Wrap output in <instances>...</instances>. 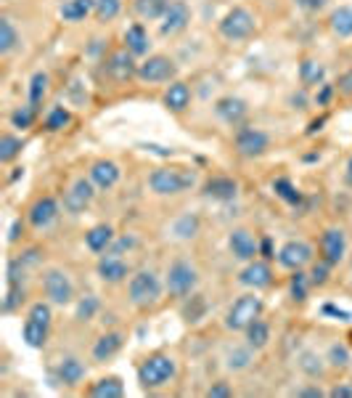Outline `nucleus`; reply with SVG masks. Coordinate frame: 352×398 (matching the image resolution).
Wrapping results in <instances>:
<instances>
[{
	"label": "nucleus",
	"mask_w": 352,
	"mask_h": 398,
	"mask_svg": "<svg viewBox=\"0 0 352 398\" xmlns=\"http://www.w3.org/2000/svg\"><path fill=\"white\" fill-rule=\"evenodd\" d=\"M196 228H199V221H196L194 215H183V218L175 223V234H178L180 239H191V237L196 234Z\"/></svg>",
	"instance_id": "39"
},
{
	"label": "nucleus",
	"mask_w": 352,
	"mask_h": 398,
	"mask_svg": "<svg viewBox=\"0 0 352 398\" xmlns=\"http://www.w3.org/2000/svg\"><path fill=\"white\" fill-rule=\"evenodd\" d=\"M329 268H331V263H326V260H323V263H318V266H315V268H313V274H310V281H313V284H326V279H329Z\"/></svg>",
	"instance_id": "49"
},
{
	"label": "nucleus",
	"mask_w": 352,
	"mask_h": 398,
	"mask_svg": "<svg viewBox=\"0 0 352 398\" xmlns=\"http://www.w3.org/2000/svg\"><path fill=\"white\" fill-rule=\"evenodd\" d=\"M238 281H241L244 287H254V290H262V287H268L270 281H273V274H270L268 263L251 260L249 266H247V268L241 271Z\"/></svg>",
	"instance_id": "17"
},
{
	"label": "nucleus",
	"mask_w": 352,
	"mask_h": 398,
	"mask_svg": "<svg viewBox=\"0 0 352 398\" xmlns=\"http://www.w3.org/2000/svg\"><path fill=\"white\" fill-rule=\"evenodd\" d=\"M90 393H93L96 398H119L122 393H125V385H122L119 377H103V380H99L96 385H93Z\"/></svg>",
	"instance_id": "32"
},
{
	"label": "nucleus",
	"mask_w": 352,
	"mask_h": 398,
	"mask_svg": "<svg viewBox=\"0 0 352 398\" xmlns=\"http://www.w3.org/2000/svg\"><path fill=\"white\" fill-rule=\"evenodd\" d=\"M300 366L310 375V377H320V375H323V364H320V359L315 353H302Z\"/></svg>",
	"instance_id": "41"
},
{
	"label": "nucleus",
	"mask_w": 352,
	"mask_h": 398,
	"mask_svg": "<svg viewBox=\"0 0 352 398\" xmlns=\"http://www.w3.org/2000/svg\"><path fill=\"white\" fill-rule=\"evenodd\" d=\"M106 72L114 77V80H130L133 74H138V70H135L133 64V53L130 51H117L109 56V61H106Z\"/></svg>",
	"instance_id": "15"
},
{
	"label": "nucleus",
	"mask_w": 352,
	"mask_h": 398,
	"mask_svg": "<svg viewBox=\"0 0 352 398\" xmlns=\"http://www.w3.org/2000/svg\"><path fill=\"white\" fill-rule=\"evenodd\" d=\"M291 297L294 300H304L307 297V277L300 274V271L291 277Z\"/></svg>",
	"instance_id": "45"
},
{
	"label": "nucleus",
	"mask_w": 352,
	"mask_h": 398,
	"mask_svg": "<svg viewBox=\"0 0 352 398\" xmlns=\"http://www.w3.org/2000/svg\"><path fill=\"white\" fill-rule=\"evenodd\" d=\"M326 3H329V0H297V6L304 8V11H320Z\"/></svg>",
	"instance_id": "52"
},
{
	"label": "nucleus",
	"mask_w": 352,
	"mask_h": 398,
	"mask_svg": "<svg viewBox=\"0 0 352 398\" xmlns=\"http://www.w3.org/2000/svg\"><path fill=\"white\" fill-rule=\"evenodd\" d=\"M188 21H191V8L185 6L183 0H172L169 8L165 11V17H162L159 32L165 37L178 35V32H183L185 27H188Z\"/></svg>",
	"instance_id": "9"
},
{
	"label": "nucleus",
	"mask_w": 352,
	"mask_h": 398,
	"mask_svg": "<svg viewBox=\"0 0 352 398\" xmlns=\"http://www.w3.org/2000/svg\"><path fill=\"white\" fill-rule=\"evenodd\" d=\"M83 375H85V366L77 361V359H72V356L59 364V377H61L64 385H77V382L83 380Z\"/></svg>",
	"instance_id": "31"
},
{
	"label": "nucleus",
	"mask_w": 352,
	"mask_h": 398,
	"mask_svg": "<svg viewBox=\"0 0 352 398\" xmlns=\"http://www.w3.org/2000/svg\"><path fill=\"white\" fill-rule=\"evenodd\" d=\"M329 96H331V88L326 86V88H323V93H320L318 104H326V101H329Z\"/></svg>",
	"instance_id": "57"
},
{
	"label": "nucleus",
	"mask_w": 352,
	"mask_h": 398,
	"mask_svg": "<svg viewBox=\"0 0 352 398\" xmlns=\"http://www.w3.org/2000/svg\"><path fill=\"white\" fill-rule=\"evenodd\" d=\"M247 340H249V348L254 350H260V348L268 346L270 340V329L265 321H260V319H254L249 327H247Z\"/></svg>",
	"instance_id": "33"
},
{
	"label": "nucleus",
	"mask_w": 352,
	"mask_h": 398,
	"mask_svg": "<svg viewBox=\"0 0 352 398\" xmlns=\"http://www.w3.org/2000/svg\"><path fill=\"white\" fill-rule=\"evenodd\" d=\"M162 295V284L154 271H141L130 279V300H133L138 308H149L159 300Z\"/></svg>",
	"instance_id": "3"
},
{
	"label": "nucleus",
	"mask_w": 352,
	"mask_h": 398,
	"mask_svg": "<svg viewBox=\"0 0 352 398\" xmlns=\"http://www.w3.org/2000/svg\"><path fill=\"white\" fill-rule=\"evenodd\" d=\"M99 311V300L93 297V295H87L80 300V306H77V319L80 321H87V319H93V313Z\"/></svg>",
	"instance_id": "43"
},
{
	"label": "nucleus",
	"mask_w": 352,
	"mask_h": 398,
	"mask_svg": "<svg viewBox=\"0 0 352 398\" xmlns=\"http://www.w3.org/2000/svg\"><path fill=\"white\" fill-rule=\"evenodd\" d=\"M260 313H262V300L257 295H244L231 306V311L225 316V327L247 329L254 319H260Z\"/></svg>",
	"instance_id": "4"
},
{
	"label": "nucleus",
	"mask_w": 352,
	"mask_h": 398,
	"mask_svg": "<svg viewBox=\"0 0 352 398\" xmlns=\"http://www.w3.org/2000/svg\"><path fill=\"white\" fill-rule=\"evenodd\" d=\"M329 361L334 364V366H347V361H350V353H347V348L344 346H331L329 348Z\"/></svg>",
	"instance_id": "47"
},
{
	"label": "nucleus",
	"mask_w": 352,
	"mask_h": 398,
	"mask_svg": "<svg viewBox=\"0 0 352 398\" xmlns=\"http://www.w3.org/2000/svg\"><path fill=\"white\" fill-rule=\"evenodd\" d=\"M249 361H251V353L249 350H241V348H236L234 353L228 356V366H231V369H247Z\"/></svg>",
	"instance_id": "46"
},
{
	"label": "nucleus",
	"mask_w": 352,
	"mask_h": 398,
	"mask_svg": "<svg viewBox=\"0 0 352 398\" xmlns=\"http://www.w3.org/2000/svg\"><path fill=\"white\" fill-rule=\"evenodd\" d=\"M90 11H96V0H67L61 6V19L64 21H83Z\"/></svg>",
	"instance_id": "25"
},
{
	"label": "nucleus",
	"mask_w": 352,
	"mask_h": 398,
	"mask_svg": "<svg viewBox=\"0 0 352 398\" xmlns=\"http://www.w3.org/2000/svg\"><path fill=\"white\" fill-rule=\"evenodd\" d=\"M119 8H122L119 0H96V17L101 21H112L119 14Z\"/></svg>",
	"instance_id": "38"
},
{
	"label": "nucleus",
	"mask_w": 352,
	"mask_h": 398,
	"mask_svg": "<svg viewBox=\"0 0 352 398\" xmlns=\"http://www.w3.org/2000/svg\"><path fill=\"white\" fill-rule=\"evenodd\" d=\"M19 43V35L8 19H0V53H11Z\"/></svg>",
	"instance_id": "34"
},
{
	"label": "nucleus",
	"mask_w": 352,
	"mask_h": 398,
	"mask_svg": "<svg viewBox=\"0 0 352 398\" xmlns=\"http://www.w3.org/2000/svg\"><path fill=\"white\" fill-rule=\"evenodd\" d=\"M236 149L244 157L262 155V152L268 149V136H265L262 130H257V128H244V130H238V136H236Z\"/></svg>",
	"instance_id": "12"
},
{
	"label": "nucleus",
	"mask_w": 352,
	"mask_h": 398,
	"mask_svg": "<svg viewBox=\"0 0 352 398\" xmlns=\"http://www.w3.org/2000/svg\"><path fill=\"white\" fill-rule=\"evenodd\" d=\"M238 186H236L234 178H212V181H207V186H204V194L207 197H212V199H234Z\"/></svg>",
	"instance_id": "22"
},
{
	"label": "nucleus",
	"mask_w": 352,
	"mask_h": 398,
	"mask_svg": "<svg viewBox=\"0 0 352 398\" xmlns=\"http://www.w3.org/2000/svg\"><path fill=\"white\" fill-rule=\"evenodd\" d=\"M194 173H188L183 168H159L149 178L151 189L156 194H180V191L194 186Z\"/></svg>",
	"instance_id": "1"
},
{
	"label": "nucleus",
	"mask_w": 352,
	"mask_h": 398,
	"mask_svg": "<svg viewBox=\"0 0 352 398\" xmlns=\"http://www.w3.org/2000/svg\"><path fill=\"white\" fill-rule=\"evenodd\" d=\"M339 90H342L344 96H352V70L344 72V74L339 77Z\"/></svg>",
	"instance_id": "53"
},
{
	"label": "nucleus",
	"mask_w": 352,
	"mask_h": 398,
	"mask_svg": "<svg viewBox=\"0 0 352 398\" xmlns=\"http://www.w3.org/2000/svg\"><path fill=\"white\" fill-rule=\"evenodd\" d=\"M69 120H72V117H69V112L59 106V109H53V112L48 115V120H45V128H48V130H64V128L69 125Z\"/></svg>",
	"instance_id": "40"
},
{
	"label": "nucleus",
	"mask_w": 352,
	"mask_h": 398,
	"mask_svg": "<svg viewBox=\"0 0 352 398\" xmlns=\"http://www.w3.org/2000/svg\"><path fill=\"white\" fill-rule=\"evenodd\" d=\"M220 32L228 40H244V37H249L254 32V17L247 8H234L220 21Z\"/></svg>",
	"instance_id": "6"
},
{
	"label": "nucleus",
	"mask_w": 352,
	"mask_h": 398,
	"mask_svg": "<svg viewBox=\"0 0 352 398\" xmlns=\"http://www.w3.org/2000/svg\"><path fill=\"white\" fill-rule=\"evenodd\" d=\"M329 396H331V398H352V388H350V385H336Z\"/></svg>",
	"instance_id": "54"
},
{
	"label": "nucleus",
	"mask_w": 352,
	"mask_h": 398,
	"mask_svg": "<svg viewBox=\"0 0 352 398\" xmlns=\"http://www.w3.org/2000/svg\"><path fill=\"white\" fill-rule=\"evenodd\" d=\"M344 250H347V242H344V234L339 228H329L323 237H320V252H323V260L336 266L339 260L344 258Z\"/></svg>",
	"instance_id": "13"
},
{
	"label": "nucleus",
	"mask_w": 352,
	"mask_h": 398,
	"mask_svg": "<svg viewBox=\"0 0 352 398\" xmlns=\"http://www.w3.org/2000/svg\"><path fill=\"white\" fill-rule=\"evenodd\" d=\"M172 0H135V14L141 19H162Z\"/></svg>",
	"instance_id": "28"
},
{
	"label": "nucleus",
	"mask_w": 352,
	"mask_h": 398,
	"mask_svg": "<svg viewBox=\"0 0 352 398\" xmlns=\"http://www.w3.org/2000/svg\"><path fill=\"white\" fill-rule=\"evenodd\" d=\"M119 348H122V337H119L117 332H109V335H103L99 343L93 346V359L96 361H106V359H112L117 353Z\"/></svg>",
	"instance_id": "26"
},
{
	"label": "nucleus",
	"mask_w": 352,
	"mask_h": 398,
	"mask_svg": "<svg viewBox=\"0 0 352 398\" xmlns=\"http://www.w3.org/2000/svg\"><path fill=\"white\" fill-rule=\"evenodd\" d=\"M34 120V106H21V109H17L14 115H11V122H14V128H30Z\"/></svg>",
	"instance_id": "44"
},
{
	"label": "nucleus",
	"mask_w": 352,
	"mask_h": 398,
	"mask_svg": "<svg viewBox=\"0 0 352 398\" xmlns=\"http://www.w3.org/2000/svg\"><path fill=\"white\" fill-rule=\"evenodd\" d=\"M90 181H93L96 186H101V189H112L119 181V168L114 162L101 159V162H96V165L90 168Z\"/></svg>",
	"instance_id": "20"
},
{
	"label": "nucleus",
	"mask_w": 352,
	"mask_h": 398,
	"mask_svg": "<svg viewBox=\"0 0 352 398\" xmlns=\"http://www.w3.org/2000/svg\"><path fill=\"white\" fill-rule=\"evenodd\" d=\"M45 337H48V324H40L34 319L24 321V340L30 348H43L45 346Z\"/></svg>",
	"instance_id": "30"
},
{
	"label": "nucleus",
	"mask_w": 352,
	"mask_h": 398,
	"mask_svg": "<svg viewBox=\"0 0 352 398\" xmlns=\"http://www.w3.org/2000/svg\"><path fill=\"white\" fill-rule=\"evenodd\" d=\"M273 191L281 197V199H286V202H291V205H300L302 202V194L286 178H278V181H273Z\"/></svg>",
	"instance_id": "36"
},
{
	"label": "nucleus",
	"mask_w": 352,
	"mask_h": 398,
	"mask_svg": "<svg viewBox=\"0 0 352 398\" xmlns=\"http://www.w3.org/2000/svg\"><path fill=\"white\" fill-rule=\"evenodd\" d=\"M175 72H178V67L172 64V59H167V56H149L138 67V77L143 83H167V80L175 77Z\"/></svg>",
	"instance_id": "7"
},
{
	"label": "nucleus",
	"mask_w": 352,
	"mask_h": 398,
	"mask_svg": "<svg viewBox=\"0 0 352 398\" xmlns=\"http://www.w3.org/2000/svg\"><path fill=\"white\" fill-rule=\"evenodd\" d=\"M125 46H127V51L133 53V56H143V53H149V35H146V30L141 27V24H133V27H127V32H125Z\"/></svg>",
	"instance_id": "23"
},
{
	"label": "nucleus",
	"mask_w": 352,
	"mask_h": 398,
	"mask_svg": "<svg viewBox=\"0 0 352 398\" xmlns=\"http://www.w3.org/2000/svg\"><path fill=\"white\" fill-rule=\"evenodd\" d=\"M165 104L172 112H185L188 104H191V88L185 86V83H180V80H175L167 88V93H165Z\"/></svg>",
	"instance_id": "21"
},
{
	"label": "nucleus",
	"mask_w": 352,
	"mask_h": 398,
	"mask_svg": "<svg viewBox=\"0 0 352 398\" xmlns=\"http://www.w3.org/2000/svg\"><path fill=\"white\" fill-rule=\"evenodd\" d=\"M30 319H34V321L48 324L50 327V306L48 303H34L32 308H30Z\"/></svg>",
	"instance_id": "48"
},
{
	"label": "nucleus",
	"mask_w": 352,
	"mask_h": 398,
	"mask_svg": "<svg viewBox=\"0 0 352 398\" xmlns=\"http://www.w3.org/2000/svg\"><path fill=\"white\" fill-rule=\"evenodd\" d=\"M93 183L90 181H85V178H80V181H74L72 183V189L67 191V197H64V208L72 212V215H77V212H83L90 202H93Z\"/></svg>",
	"instance_id": "11"
},
{
	"label": "nucleus",
	"mask_w": 352,
	"mask_h": 398,
	"mask_svg": "<svg viewBox=\"0 0 352 398\" xmlns=\"http://www.w3.org/2000/svg\"><path fill=\"white\" fill-rule=\"evenodd\" d=\"M347 183H352V159H350V165H347Z\"/></svg>",
	"instance_id": "59"
},
{
	"label": "nucleus",
	"mask_w": 352,
	"mask_h": 398,
	"mask_svg": "<svg viewBox=\"0 0 352 398\" xmlns=\"http://www.w3.org/2000/svg\"><path fill=\"white\" fill-rule=\"evenodd\" d=\"M175 377V361L165 356V353H156V356H149L146 361L141 364L138 369V380L143 388H159Z\"/></svg>",
	"instance_id": "2"
},
{
	"label": "nucleus",
	"mask_w": 352,
	"mask_h": 398,
	"mask_svg": "<svg viewBox=\"0 0 352 398\" xmlns=\"http://www.w3.org/2000/svg\"><path fill=\"white\" fill-rule=\"evenodd\" d=\"M262 252H265V258H276V255H273V250H270V239L262 242Z\"/></svg>",
	"instance_id": "58"
},
{
	"label": "nucleus",
	"mask_w": 352,
	"mask_h": 398,
	"mask_svg": "<svg viewBox=\"0 0 352 398\" xmlns=\"http://www.w3.org/2000/svg\"><path fill=\"white\" fill-rule=\"evenodd\" d=\"M45 90H48V74H43V72H34L32 80H30V104L37 106L43 101V96H45Z\"/></svg>",
	"instance_id": "35"
},
{
	"label": "nucleus",
	"mask_w": 352,
	"mask_h": 398,
	"mask_svg": "<svg viewBox=\"0 0 352 398\" xmlns=\"http://www.w3.org/2000/svg\"><path fill=\"white\" fill-rule=\"evenodd\" d=\"M207 396H209V398H225V396H231V388L220 382V385H212V388L207 390Z\"/></svg>",
	"instance_id": "51"
},
{
	"label": "nucleus",
	"mask_w": 352,
	"mask_h": 398,
	"mask_svg": "<svg viewBox=\"0 0 352 398\" xmlns=\"http://www.w3.org/2000/svg\"><path fill=\"white\" fill-rule=\"evenodd\" d=\"M99 277L103 279V281L117 284V281H122V279L127 277V263L119 258L117 252H112V255L99 260Z\"/></svg>",
	"instance_id": "18"
},
{
	"label": "nucleus",
	"mask_w": 352,
	"mask_h": 398,
	"mask_svg": "<svg viewBox=\"0 0 352 398\" xmlns=\"http://www.w3.org/2000/svg\"><path fill=\"white\" fill-rule=\"evenodd\" d=\"M300 77L304 86H320L323 77H326V67L315 59H304L300 64Z\"/></svg>",
	"instance_id": "29"
},
{
	"label": "nucleus",
	"mask_w": 352,
	"mask_h": 398,
	"mask_svg": "<svg viewBox=\"0 0 352 398\" xmlns=\"http://www.w3.org/2000/svg\"><path fill=\"white\" fill-rule=\"evenodd\" d=\"M43 287H45V295L50 297V303L56 306H67L69 300L74 297V287L64 271L59 268H50L45 271V279H43Z\"/></svg>",
	"instance_id": "8"
},
{
	"label": "nucleus",
	"mask_w": 352,
	"mask_h": 398,
	"mask_svg": "<svg viewBox=\"0 0 352 398\" xmlns=\"http://www.w3.org/2000/svg\"><path fill=\"white\" fill-rule=\"evenodd\" d=\"M24 300V290H21V284H8V292H6V300H3V311H14L17 308V303Z\"/></svg>",
	"instance_id": "42"
},
{
	"label": "nucleus",
	"mask_w": 352,
	"mask_h": 398,
	"mask_svg": "<svg viewBox=\"0 0 352 398\" xmlns=\"http://www.w3.org/2000/svg\"><path fill=\"white\" fill-rule=\"evenodd\" d=\"M17 239H19V221L11 226V234H8V242H17Z\"/></svg>",
	"instance_id": "55"
},
{
	"label": "nucleus",
	"mask_w": 352,
	"mask_h": 398,
	"mask_svg": "<svg viewBox=\"0 0 352 398\" xmlns=\"http://www.w3.org/2000/svg\"><path fill=\"white\" fill-rule=\"evenodd\" d=\"M56 215H59L56 199H53V197H40L32 208H30V223H32L34 228H45V226H50L56 221Z\"/></svg>",
	"instance_id": "14"
},
{
	"label": "nucleus",
	"mask_w": 352,
	"mask_h": 398,
	"mask_svg": "<svg viewBox=\"0 0 352 398\" xmlns=\"http://www.w3.org/2000/svg\"><path fill=\"white\" fill-rule=\"evenodd\" d=\"M21 152V139L17 136H3L0 139V162H11Z\"/></svg>",
	"instance_id": "37"
},
{
	"label": "nucleus",
	"mask_w": 352,
	"mask_h": 398,
	"mask_svg": "<svg viewBox=\"0 0 352 398\" xmlns=\"http://www.w3.org/2000/svg\"><path fill=\"white\" fill-rule=\"evenodd\" d=\"M215 112H218V117L222 122H228V125H236V122H241L244 117H247V104H244L241 99L225 96V99H220L218 104H215Z\"/></svg>",
	"instance_id": "19"
},
{
	"label": "nucleus",
	"mask_w": 352,
	"mask_h": 398,
	"mask_svg": "<svg viewBox=\"0 0 352 398\" xmlns=\"http://www.w3.org/2000/svg\"><path fill=\"white\" fill-rule=\"evenodd\" d=\"M300 396H310V398H320L323 393L320 390H315V388H310V390H300Z\"/></svg>",
	"instance_id": "56"
},
{
	"label": "nucleus",
	"mask_w": 352,
	"mask_h": 398,
	"mask_svg": "<svg viewBox=\"0 0 352 398\" xmlns=\"http://www.w3.org/2000/svg\"><path fill=\"white\" fill-rule=\"evenodd\" d=\"M323 313H326V316H336L339 321H350V319H352L350 311H342V308H336V306H331V303H329V306H323Z\"/></svg>",
	"instance_id": "50"
},
{
	"label": "nucleus",
	"mask_w": 352,
	"mask_h": 398,
	"mask_svg": "<svg viewBox=\"0 0 352 398\" xmlns=\"http://www.w3.org/2000/svg\"><path fill=\"white\" fill-rule=\"evenodd\" d=\"M313 260V247L304 242H286L281 247V252H278V263L286 266V268H291V271H300L302 266H307Z\"/></svg>",
	"instance_id": "10"
},
{
	"label": "nucleus",
	"mask_w": 352,
	"mask_h": 398,
	"mask_svg": "<svg viewBox=\"0 0 352 398\" xmlns=\"http://www.w3.org/2000/svg\"><path fill=\"white\" fill-rule=\"evenodd\" d=\"M231 252H234L238 260H254V255L260 252V247L254 242V237H251L247 228H236L234 234H231Z\"/></svg>",
	"instance_id": "16"
},
{
	"label": "nucleus",
	"mask_w": 352,
	"mask_h": 398,
	"mask_svg": "<svg viewBox=\"0 0 352 398\" xmlns=\"http://www.w3.org/2000/svg\"><path fill=\"white\" fill-rule=\"evenodd\" d=\"M329 24H331L334 35L352 37V8L350 6H339L334 14H331V19H329Z\"/></svg>",
	"instance_id": "27"
},
{
	"label": "nucleus",
	"mask_w": 352,
	"mask_h": 398,
	"mask_svg": "<svg viewBox=\"0 0 352 398\" xmlns=\"http://www.w3.org/2000/svg\"><path fill=\"white\" fill-rule=\"evenodd\" d=\"M112 239H114V231L106 223L93 226V228L85 234V242H87V247H90L93 252H103V250L112 244Z\"/></svg>",
	"instance_id": "24"
},
{
	"label": "nucleus",
	"mask_w": 352,
	"mask_h": 398,
	"mask_svg": "<svg viewBox=\"0 0 352 398\" xmlns=\"http://www.w3.org/2000/svg\"><path fill=\"white\" fill-rule=\"evenodd\" d=\"M196 268L191 266V263H185V260H178V263H172L167 271V290L175 297H185V295L194 292V287H196Z\"/></svg>",
	"instance_id": "5"
}]
</instances>
